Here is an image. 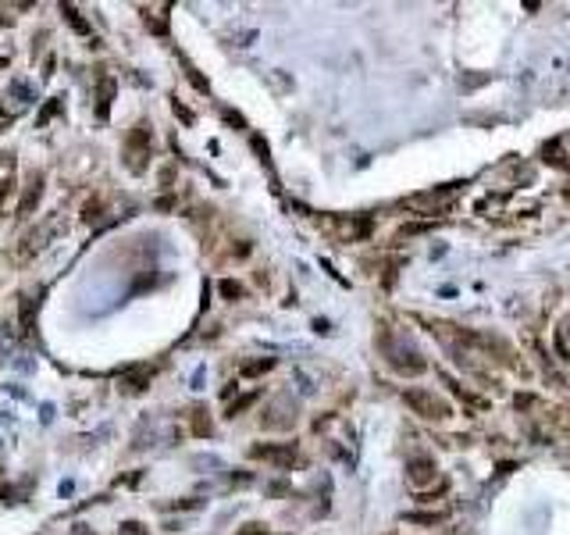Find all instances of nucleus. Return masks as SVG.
<instances>
[{"label":"nucleus","instance_id":"obj_1","mask_svg":"<svg viewBox=\"0 0 570 535\" xmlns=\"http://www.w3.org/2000/svg\"><path fill=\"white\" fill-rule=\"evenodd\" d=\"M378 350H382L385 364H389L396 375H424V371H428L424 354L407 339V332H396L392 325H382V329H378Z\"/></svg>","mask_w":570,"mask_h":535},{"label":"nucleus","instance_id":"obj_2","mask_svg":"<svg viewBox=\"0 0 570 535\" xmlns=\"http://www.w3.org/2000/svg\"><path fill=\"white\" fill-rule=\"evenodd\" d=\"M122 154H125V168H129L132 175H143V171H146V164H150V125H146V122L129 132Z\"/></svg>","mask_w":570,"mask_h":535},{"label":"nucleus","instance_id":"obj_3","mask_svg":"<svg viewBox=\"0 0 570 535\" xmlns=\"http://www.w3.org/2000/svg\"><path fill=\"white\" fill-rule=\"evenodd\" d=\"M403 400H407V407H410L414 414H421V418H428V421H446V418L453 414V407H449L442 396H435L431 389H407Z\"/></svg>","mask_w":570,"mask_h":535},{"label":"nucleus","instance_id":"obj_4","mask_svg":"<svg viewBox=\"0 0 570 535\" xmlns=\"http://www.w3.org/2000/svg\"><path fill=\"white\" fill-rule=\"evenodd\" d=\"M249 457L278 464V467H293L300 460V450H296V443H257V446H249Z\"/></svg>","mask_w":570,"mask_h":535},{"label":"nucleus","instance_id":"obj_5","mask_svg":"<svg viewBox=\"0 0 570 535\" xmlns=\"http://www.w3.org/2000/svg\"><path fill=\"white\" fill-rule=\"evenodd\" d=\"M54 232H61V218H47L43 225H36L33 232H26V235H22V246H18V260L36 257V253L47 246V239H50Z\"/></svg>","mask_w":570,"mask_h":535},{"label":"nucleus","instance_id":"obj_6","mask_svg":"<svg viewBox=\"0 0 570 535\" xmlns=\"http://www.w3.org/2000/svg\"><path fill=\"white\" fill-rule=\"evenodd\" d=\"M296 425V400L289 393H281L271 400L267 414H264V428H293Z\"/></svg>","mask_w":570,"mask_h":535},{"label":"nucleus","instance_id":"obj_7","mask_svg":"<svg viewBox=\"0 0 570 535\" xmlns=\"http://www.w3.org/2000/svg\"><path fill=\"white\" fill-rule=\"evenodd\" d=\"M449 196H453V186H449V189H431V193H417V196L403 200V207H410V211H417V214H435V211H442V207L449 203Z\"/></svg>","mask_w":570,"mask_h":535},{"label":"nucleus","instance_id":"obj_8","mask_svg":"<svg viewBox=\"0 0 570 535\" xmlns=\"http://www.w3.org/2000/svg\"><path fill=\"white\" fill-rule=\"evenodd\" d=\"M435 475H439V467H435L431 457H410V460H407V482H410L414 489H428V485L435 482Z\"/></svg>","mask_w":570,"mask_h":535},{"label":"nucleus","instance_id":"obj_9","mask_svg":"<svg viewBox=\"0 0 570 535\" xmlns=\"http://www.w3.org/2000/svg\"><path fill=\"white\" fill-rule=\"evenodd\" d=\"M111 100H114V79H111V75H100V79H97V118H100V122L111 115Z\"/></svg>","mask_w":570,"mask_h":535},{"label":"nucleus","instance_id":"obj_10","mask_svg":"<svg viewBox=\"0 0 570 535\" xmlns=\"http://www.w3.org/2000/svg\"><path fill=\"white\" fill-rule=\"evenodd\" d=\"M40 196H43V175H36V179H33V186L26 189V196H22V203H18V214H22V218H29V214L40 207Z\"/></svg>","mask_w":570,"mask_h":535},{"label":"nucleus","instance_id":"obj_11","mask_svg":"<svg viewBox=\"0 0 570 535\" xmlns=\"http://www.w3.org/2000/svg\"><path fill=\"white\" fill-rule=\"evenodd\" d=\"M61 11H65L68 26H72V29H75L79 36H90V33H93V29H90V22H82V15H79V11H75L72 4H61Z\"/></svg>","mask_w":570,"mask_h":535},{"label":"nucleus","instance_id":"obj_12","mask_svg":"<svg viewBox=\"0 0 570 535\" xmlns=\"http://www.w3.org/2000/svg\"><path fill=\"white\" fill-rule=\"evenodd\" d=\"M257 400H260V393H246V396H239L235 403H228V418H239V414H242V410H249Z\"/></svg>","mask_w":570,"mask_h":535},{"label":"nucleus","instance_id":"obj_13","mask_svg":"<svg viewBox=\"0 0 570 535\" xmlns=\"http://www.w3.org/2000/svg\"><path fill=\"white\" fill-rule=\"evenodd\" d=\"M271 368H274V357H264V361L242 364V375H264V371H271Z\"/></svg>","mask_w":570,"mask_h":535},{"label":"nucleus","instance_id":"obj_14","mask_svg":"<svg viewBox=\"0 0 570 535\" xmlns=\"http://www.w3.org/2000/svg\"><path fill=\"white\" fill-rule=\"evenodd\" d=\"M58 111H61V100H58V97H54V100H47V107L40 111V118H36V125L43 129V125H47V122H50V118H54Z\"/></svg>","mask_w":570,"mask_h":535},{"label":"nucleus","instance_id":"obj_15","mask_svg":"<svg viewBox=\"0 0 570 535\" xmlns=\"http://www.w3.org/2000/svg\"><path fill=\"white\" fill-rule=\"evenodd\" d=\"M217 290H221V297H225V300H239V297H242V286H239V282H232V279H225Z\"/></svg>","mask_w":570,"mask_h":535},{"label":"nucleus","instance_id":"obj_16","mask_svg":"<svg viewBox=\"0 0 570 535\" xmlns=\"http://www.w3.org/2000/svg\"><path fill=\"white\" fill-rule=\"evenodd\" d=\"M207 410H193V428H196V435H210V421L203 418Z\"/></svg>","mask_w":570,"mask_h":535},{"label":"nucleus","instance_id":"obj_17","mask_svg":"<svg viewBox=\"0 0 570 535\" xmlns=\"http://www.w3.org/2000/svg\"><path fill=\"white\" fill-rule=\"evenodd\" d=\"M407 521H410V524H439L442 514H407Z\"/></svg>","mask_w":570,"mask_h":535},{"label":"nucleus","instance_id":"obj_18","mask_svg":"<svg viewBox=\"0 0 570 535\" xmlns=\"http://www.w3.org/2000/svg\"><path fill=\"white\" fill-rule=\"evenodd\" d=\"M118 535H146V524H139V521H125V524L118 528Z\"/></svg>","mask_w":570,"mask_h":535},{"label":"nucleus","instance_id":"obj_19","mask_svg":"<svg viewBox=\"0 0 570 535\" xmlns=\"http://www.w3.org/2000/svg\"><path fill=\"white\" fill-rule=\"evenodd\" d=\"M545 161H552L556 168H566V161H563V154H559V147L552 143V147H545Z\"/></svg>","mask_w":570,"mask_h":535},{"label":"nucleus","instance_id":"obj_20","mask_svg":"<svg viewBox=\"0 0 570 535\" xmlns=\"http://www.w3.org/2000/svg\"><path fill=\"white\" fill-rule=\"evenodd\" d=\"M171 107H175V115H178V118H182V122H185V125H189V122H193V111H189V107H182V104H178V100H171Z\"/></svg>","mask_w":570,"mask_h":535},{"label":"nucleus","instance_id":"obj_21","mask_svg":"<svg viewBox=\"0 0 570 535\" xmlns=\"http://www.w3.org/2000/svg\"><path fill=\"white\" fill-rule=\"evenodd\" d=\"M481 83H488V75H474V79H460V86H467V90H474V86H481Z\"/></svg>","mask_w":570,"mask_h":535},{"label":"nucleus","instance_id":"obj_22","mask_svg":"<svg viewBox=\"0 0 570 535\" xmlns=\"http://www.w3.org/2000/svg\"><path fill=\"white\" fill-rule=\"evenodd\" d=\"M11 196V179L8 182H0V207H4V200Z\"/></svg>","mask_w":570,"mask_h":535},{"label":"nucleus","instance_id":"obj_23","mask_svg":"<svg viewBox=\"0 0 570 535\" xmlns=\"http://www.w3.org/2000/svg\"><path fill=\"white\" fill-rule=\"evenodd\" d=\"M559 336H570V322H566V329H559Z\"/></svg>","mask_w":570,"mask_h":535},{"label":"nucleus","instance_id":"obj_24","mask_svg":"<svg viewBox=\"0 0 570 535\" xmlns=\"http://www.w3.org/2000/svg\"><path fill=\"white\" fill-rule=\"evenodd\" d=\"M0 68H4V61H0Z\"/></svg>","mask_w":570,"mask_h":535}]
</instances>
